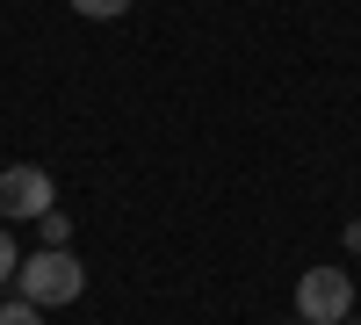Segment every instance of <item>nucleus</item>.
<instances>
[{
    "label": "nucleus",
    "instance_id": "f03ea898",
    "mask_svg": "<svg viewBox=\"0 0 361 325\" xmlns=\"http://www.w3.org/2000/svg\"><path fill=\"white\" fill-rule=\"evenodd\" d=\"M296 318L304 325H347L354 318V282L340 268H311L296 282Z\"/></svg>",
    "mask_w": 361,
    "mask_h": 325
},
{
    "label": "nucleus",
    "instance_id": "9d476101",
    "mask_svg": "<svg viewBox=\"0 0 361 325\" xmlns=\"http://www.w3.org/2000/svg\"><path fill=\"white\" fill-rule=\"evenodd\" d=\"M347 325H361V318H347Z\"/></svg>",
    "mask_w": 361,
    "mask_h": 325
},
{
    "label": "nucleus",
    "instance_id": "20e7f679",
    "mask_svg": "<svg viewBox=\"0 0 361 325\" xmlns=\"http://www.w3.org/2000/svg\"><path fill=\"white\" fill-rule=\"evenodd\" d=\"M73 15H87V22H116V15H130V0H73Z\"/></svg>",
    "mask_w": 361,
    "mask_h": 325
},
{
    "label": "nucleus",
    "instance_id": "7ed1b4c3",
    "mask_svg": "<svg viewBox=\"0 0 361 325\" xmlns=\"http://www.w3.org/2000/svg\"><path fill=\"white\" fill-rule=\"evenodd\" d=\"M44 210H58L51 173L44 166H0V224H29Z\"/></svg>",
    "mask_w": 361,
    "mask_h": 325
},
{
    "label": "nucleus",
    "instance_id": "39448f33",
    "mask_svg": "<svg viewBox=\"0 0 361 325\" xmlns=\"http://www.w3.org/2000/svg\"><path fill=\"white\" fill-rule=\"evenodd\" d=\"M37 224H44V246H66V239H73V217H66V210H44Z\"/></svg>",
    "mask_w": 361,
    "mask_h": 325
},
{
    "label": "nucleus",
    "instance_id": "423d86ee",
    "mask_svg": "<svg viewBox=\"0 0 361 325\" xmlns=\"http://www.w3.org/2000/svg\"><path fill=\"white\" fill-rule=\"evenodd\" d=\"M0 325H44V311L29 297H15V304H0Z\"/></svg>",
    "mask_w": 361,
    "mask_h": 325
},
{
    "label": "nucleus",
    "instance_id": "0eeeda50",
    "mask_svg": "<svg viewBox=\"0 0 361 325\" xmlns=\"http://www.w3.org/2000/svg\"><path fill=\"white\" fill-rule=\"evenodd\" d=\"M15 268H22V253H15V231H8V224H0V289H8V282H15Z\"/></svg>",
    "mask_w": 361,
    "mask_h": 325
},
{
    "label": "nucleus",
    "instance_id": "f257e3e1",
    "mask_svg": "<svg viewBox=\"0 0 361 325\" xmlns=\"http://www.w3.org/2000/svg\"><path fill=\"white\" fill-rule=\"evenodd\" d=\"M80 289H87V268H80V253H73V246H44V253H29L22 268H15V297H29L37 311L73 304Z\"/></svg>",
    "mask_w": 361,
    "mask_h": 325
},
{
    "label": "nucleus",
    "instance_id": "1a4fd4ad",
    "mask_svg": "<svg viewBox=\"0 0 361 325\" xmlns=\"http://www.w3.org/2000/svg\"><path fill=\"white\" fill-rule=\"evenodd\" d=\"M289 325H304V318H289Z\"/></svg>",
    "mask_w": 361,
    "mask_h": 325
},
{
    "label": "nucleus",
    "instance_id": "6e6552de",
    "mask_svg": "<svg viewBox=\"0 0 361 325\" xmlns=\"http://www.w3.org/2000/svg\"><path fill=\"white\" fill-rule=\"evenodd\" d=\"M347 246H354V253H361V224H347Z\"/></svg>",
    "mask_w": 361,
    "mask_h": 325
}]
</instances>
